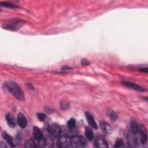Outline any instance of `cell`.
Returning <instances> with one entry per match:
<instances>
[{"label":"cell","instance_id":"cell-15","mask_svg":"<svg viewBox=\"0 0 148 148\" xmlns=\"http://www.w3.org/2000/svg\"><path fill=\"white\" fill-rule=\"evenodd\" d=\"M25 147L27 148H32V147H37V146L35 140L29 139L25 142Z\"/></svg>","mask_w":148,"mask_h":148},{"label":"cell","instance_id":"cell-1","mask_svg":"<svg viewBox=\"0 0 148 148\" xmlns=\"http://www.w3.org/2000/svg\"><path fill=\"white\" fill-rule=\"evenodd\" d=\"M5 87L8 90L16 99L20 101L24 100V95L20 87L14 82L8 81L5 83Z\"/></svg>","mask_w":148,"mask_h":148},{"label":"cell","instance_id":"cell-16","mask_svg":"<svg viewBox=\"0 0 148 148\" xmlns=\"http://www.w3.org/2000/svg\"><path fill=\"white\" fill-rule=\"evenodd\" d=\"M67 127L70 130H73L76 127V121L74 119H70L67 122Z\"/></svg>","mask_w":148,"mask_h":148},{"label":"cell","instance_id":"cell-6","mask_svg":"<svg viewBox=\"0 0 148 148\" xmlns=\"http://www.w3.org/2000/svg\"><path fill=\"white\" fill-rule=\"evenodd\" d=\"M94 146L95 147L99 148H106L108 147V143L102 136H99L94 140Z\"/></svg>","mask_w":148,"mask_h":148},{"label":"cell","instance_id":"cell-8","mask_svg":"<svg viewBox=\"0 0 148 148\" xmlns=\"http://www.w3.org/2000/svg\"><path fill=\"white\" fill-rule=\"evenodd\" d=\"M17 121V124L21 128H24L27 127V120L25 116H24V114H23V113H19L18 114Z\"/></svg>","mask_w":148,"mask_h":148},{"label":"cell","instance_id":"cell-9","mask_svg":"<svg viewBox=\"0 0 148 148\" xmlns=\"http://www.w3.org/2000/svg\"><path fill=\"white\" fill-rule=\"evenodd\" d=\"M6 121L8 125L11 128H14L16 127L17 121L16 120L14 117L10 113H7L5 116Z\"/></svg>","mask_w":148,"mask_h":148},{"label":"cell","instance_id":"cell-3","mask_svg":"<svg viewBox=\"0 0 148 148\" xmlns=\"http://www.w3.org/2000/svg\"><path fill=\"white\" fill-rule=\"evenodd\" d=\"M48 132L53 136L60 137L61 134V128L57 123H53L47 127Z\"/></svg>","mask_w":148,"mask_h":148},{"label":"cell","instance_id":"cell-25","mask_svg":"<svg viewBox=\"0 0 148 148\" xmlns=\"http://www.w3.org/2000/svg\"><path fill=\"white\" fill-rule=\"evenodd\" d=\"M27 85H28V87H29V88H31V89H34V87H33L32 84H31V83H28Z\"/></svg>","mask_w":148,"mask_h":148},{"label":"cell","instance_id":"cell-19","mask_svg":"<svg viewBox=\"0 0 148 148\" xmlns=\"http://www.w3.org/2000/svg\"><path fill=\"white\" fill-rule=\"evenodd\" d=\"M124 142L121 139H117L114 145V147H119L123 145Z\"/></svg>","mask_w":148,"mask_h":148},{"label":"cell","instance_id":"cell-10","mask_svg":"<svg viewBox=\"0 0 148 148\" xmlns=\"http://www.w3.org/2000/svg\"><path fill=\"white\" fill-rule=\"evenodd\" d=\"M33 133L34 140L35 141H40L44 138L43 132L38 127L34 126L33 127Z\"/></svg>","mask_w":148,"mask_h":148},{"label":"cell","instance_id":"cell-21","mask_svg":"<svg viewBox=\"0 0 148 148\" xmlns=\"http://www.w3.org/2000/svg\"><path fill=\"white\" fill-rule=\"evenodd\" d=\"M81 64L82 65H84V66H87V65H89L90 62L88 60H87V59L86 58H83L81 60Z\"/></svg>","mask_w":148,"mask_h":148},{"label":"cell","instance_id":"cell-13","mask_svg":"<svg viewBox=\"0 0 148 148\" xmlns=\"http://www.w3.org/2000/svg\"><path fill=\"white\" fill-rule=\"evenodd\" d=\"M3 138L5 139V140L7 142V143L11 147H15V145L13 142V139L12 137L9 135L7 132H3L2 134Z\"/></svg>","mask_w":148,"mask_h":148},{"label":"cell","instance_id":"cell-17","mask_svg":"<svg viewBox=\"0 0 148 148\" xmlns=\"http://www.w3.org/2000/svg\"><path fill=\"white\" fill-rule=\"evenodd\" d=\"M0 5L1 6H4V7H6V8H18V6H16V5L10 3V2H1Z\"/></svg>","mask_w":148,"mask_h":148},{"label":"cell","instance_id":"cell-23","mask_svg":"<svg viewBox=\"0 0 148 148\" xmlns=\"http://www.w3.org/2000/svg\"><path fill=\"white\" fill-rule=\"evenodd\" d=\"M139 71L140 72H143V73H147L148 69H147V68L145 67V68H140V69H139Z\"/></svg>","mask_w":148,"mask_h":148},{"label":"cell","instance_id":"cell-5","mask_svg":"<svg viewBox=\"0 0 148 148\" xmlns=\"http://www.w3.org/2000/svg\"><path fill=\"white\" fill-rule=\"evenodd\" d=\"M57 146L59 147H69L71 146V138L66 136H60L57 140Z\"/></svg>","mask_w":148,"mask_h":148},{"label":"cell","instance_id":"cell-4","mask_svg":"<svg viewBox=\"0 0 148 148\" xmlns=\"http://www.w3.org/2000/svg\"><path fill=\"white\" fill-rule=\"evenodd\" d=\"M23 24V21L20 20H13L8 23H6L3 25V28L11 30V31H16L19 29Z\"/></svg>","mask_w":148,"mask_h":148},{"label":"cell","instance_id":"cell-24","mask_svg":"<svg viewBox=\"0 0 148 148\" xmlns=\"http://www.w3.org/2000/svg\"><path fill=\"white\" fill-rule=\"evenodd\" d=\"M70 68H71L70 66H67V65H65V66H62V70H67V69H70Z\"/></svg>","mask_w":148,"mask_h":148},{"label":"cell","instance_id":"cell-7","mask_svg":"<svg viewBox=\"0 0 148 148\" xmlns=\"http://www.w3.org/2000/svg\"><path fill=\"white\" fill-rule=\"evenodd\" d=\"M122 84L123 85H124L125 86L127 87L131 88H132L133 90H135L136 91H138L144 92V91H146V90L144 87H142L138 85L137 84H136L135 83H132V82H131L125 81V82H123Z\"/></svg>","mask_w":148,"mask_h":148},{"label":"cell","instance_id":"cell-18","mask_svg":"<svg viewBox=\"0 0 148 148\" xmlns=\"http://www.w3.org/2000/svg\"><path fill=\"white\" fill-rule=\"evenodd\" d=\"M109 116L110 118V119H112L113 121H117L118 120V115L113 110H110L109 112Z\"/></svg>","mask_w":148,"mask_h":148},{"label":"cell","instance_id":"cell-2","mask_svg":"<svg viewBox=\"0 0 148 148\" xmlns=\"http://www.w3.org/2000/svg\"><path fill=\"white\" fill-rule=\"evenodd\" d=\"M87 142L86 139L81 136H74L71 138V146L72 147H84Z\"/></svg>","mask_w":148,"mask_h":148},{"label":"cell","instance_id":"cell-12","mask_svg":"<svg viewBox=\"0 0 148 148\" xmlns=\"http://www.w3.org/2000/svg\"><path fill=\"white\" fill-rule=\"evenodd\" d=\"M99 126L101 130L103 131V132L106 134H109L112 131V127L110 126V125L108 123L105 121H100Z\"/></svg>","mask_w":148,"mask_h":148},{"label":"cell","instance_id":"cell-14","mask_svg":"<svg viewBox=\"0 0 148 148\" xmlns=\"http://www.w3.org/2000/svg\"><path fill=\"white\" fill-rule=\"evenodd\" d=\"M85 135L86 138L90 140L91 141L93 140L94 139V134H93V132L92 131L91 129L89 127H86L85 128Z\"/></svg>","mask_w":148,"mask_h":148},{"label":"cell","instance_id":"cell-20","mask_svg":"<svg viewBox=\"0 0 148 148\" xmlns=\"http://www.w3.org/2000/svg\"><path fill=\"white\" fill-rule=\"evenodd\" d=\"M37 117L38 118V119L41 121H43L45 120L46 118V115L45 114L43 113H37Z\"/></svg>","mask_w":148,"mask_h":148},{"label":"cell","instance_id":"cell-11","mask_svg":"<svg viewBox=\"0 0 148 148\" xmlns=\"http://www.w3.org/2000/svg\"><path fill=\"white\" fill-rule=\"evenodd\" d=\"M85 116L87 119V122L88 123V124L94 129L97 130L98 128V126L97 124L96 123V121L95 120L94 117L88 112H85Z\"/></svg>","mask_w":148,"mask_h":148},{"label":"cell","instance_id":"cell-22","mask_svg":"<svg viewBox=\"0 0 148 148\" xmlns=\"http://www.w3.org/2000/svg\"><path fill=\"white\" fill-rule=\"evenodd\" d=\"M69 106V105L67 103H64V102H62L61 104V109H66L68 108Z\"/></svg>","mask_w":148,"mask_h":148}]
</instances>
